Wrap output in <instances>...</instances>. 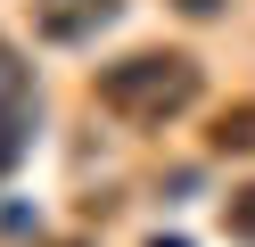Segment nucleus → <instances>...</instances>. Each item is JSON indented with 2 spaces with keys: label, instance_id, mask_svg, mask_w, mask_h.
I'll list each match as a JSON object with an SVG mask.
<instances>
[{
  "label": "nucleus",
  "instance_id": "obj_1",
  "mask_svg": "<svg viewBox=\"0 0 255 247\" xmlns=\"http://www.w3.org/2000/svg\"><path fill=\"white\" fill-rule=\"evenodd\" d=\"M91 99H99L116 124H140V132H156V124H173V115H189L206 99V66L189 58V49H124V58H107L99 74H91Z\"/></svg>",
  "mask_w": 255,
  "mask_h": 247
},
{
  "label": "nucleus",
  "instance_id": "obj_2",
  "mask_svg": "<svg viewBox=\"0 0 255 247\" xmlns=\"http://www.w3.org/2000/svg\"><path fill=\"white\" fill-rule=\"evenodd\" d=\"M116 16H124V0H41L33 33L41 41H91V33H107Z\"/></svg>",
  "mask_w": 255,
  "mask_h": 247
},
{
  "label": "nucleus",
  "instance_id": "obj_3",
  "mask_svg": "<svg viewBox=\"0 0 255 247\" xmlns=\"http://www.w3.org/2000/svg\"><path fill=\"white\" fill-rule=\"evenodd\" d=\"M206 148H214V157H255V99L222 107L214 124H206Z\"/></svg>",
  "mask_w": 255,
  "mask_h": 247
},
{
  "label": "nucleus",
  "instance_id": "obj_4",
  "mask_svg": "<svg viewBox=\"0 0 255 247\" xmlns=\"http://www.w3.org/2000/svg\"><path fill=\"white\" fill-rule=\"evenodd\" d=\"M25 99H33V66L17 58V41H0V115L25 107Z\"/></svg>",
  "mask_w": 255,
  "mask_h": 247
},
{
  "label": "nucleus",
  "instance_id": "obj_5",
  "mask_svg": "<svg viewBox=\"0 0 255 247\" xmlns=\"http://www.w3.org/2000/svg\"><path fill=\"white\" fill-rule=\"evenodd\" d=\"M222 231L255 247V181H247V190H231V198H222Z\"/></svg>",
  "mask_w": 255,
  "mask_h": 247
},
{
  "label": "nucleus",
  "instance_id": "obj_6",
  "mask_svg": "<svg viewBox=\"0 0 255 247\" xmlns=\"http://www.w3.org/2000/svg\"><path fill=\"white\" fill-rule=\"evenodd\" d=\"M173 8H181V16H214L222 0H173Z\"/></svg>",
  "mask_w": 255,
  "mask_h": 247
},
{
  "label": "nucleus",
  "instance_id": "obj_7",
  "mask_svg": "<svg viewBox=\"0 0 255 247\" xmlns=\"http://www.w3.org/2000/svg\"><path fill=\"white\" fill-rule=\"evenodd\" d=\"M148 247H189V239H165V231H156V239H148Z\"/></svg>",
  "mask_w": 255,
  "mask_h": 247
},
{
  "label": "nucleus",
  "instance_id": "obj_8",
  "mask_svg": "<svg viewBox=\"0 0 255 247\" xmlns=\"http://www.w3.org/2000/svg\"><path fill=\"white\" fill-rule=\"evenodd\" d=\"M58 247H83V239H58Z\"/></svg>",
  "mask_w": 255,
  "mask_h": 247
}]
</instances>
